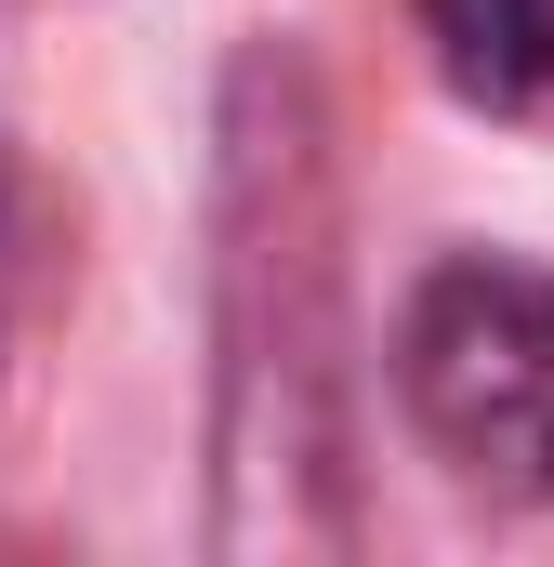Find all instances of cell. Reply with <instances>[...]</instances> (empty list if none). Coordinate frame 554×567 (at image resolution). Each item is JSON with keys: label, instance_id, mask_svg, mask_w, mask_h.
Listing matches in <instances>:
<instances>
[{"label": "cell", "instance_id": "1", "mask_svg": "<svg viewBox=\"0 0 554 567\" xmlns=\"http://www.w3.org/2000/svg\"><path fill=\"white\" fill-rule=\"evenodd\" d=\"M397 383L435 462L489 502H554V278L462 251L435 265L397 330Z\"/></svg>", "mask_w": 554, "mask_h": 567}, {"label": "cell", "instance_id": "2", "mask_svg": "<svg viewBox=\"0 0 554 567\" xmlns=\"http://www.w3.org/2000/svg\"><path fill=\"white\" fill-rule=\"evenodd\" d=\"M422 27L475 106H554V0H422Z\"/></svg>", "mask_w": 554, "mask_h": 567}]
</instances>
